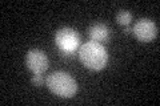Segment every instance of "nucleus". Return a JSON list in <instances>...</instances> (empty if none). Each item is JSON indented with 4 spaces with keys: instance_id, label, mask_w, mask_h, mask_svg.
<instances>
[{
    "instance_id": "nucleus-1",
    "label": "nucleus",
    "mask_w": 160,
    "mask_h": 106,
    "mask_svg": "<svg viewBox=\"0 0 160 106\" xmlns=\"http://www.w3.org/2000/svg\"><path fill=\"white\" fill-rule=\"evenodd\" d=\"M79 58L88 69L102 70L108 62V53L102 43L88 41L79 48Z\"/></svg>"
},
{
    "instance_id": "nucleus-2",
    "label": "nucleus",
    "mask_w": 160,
    "mask_h": 106,
    "mask_svg": "<svg viewBox=\"0 0 160 106\" xmlns=\"http://www.w3.org/2000/svg\"><path fill=\"white\" fill-rule=\"evenodd\" d=\"M46 84L52 93L63 98L73 97L78 90V84L75 78L69 73L62 72V70H56L49 74L46 80Z\"/></svg>"
},
{
    "instance_id": "nucleus-3",
    "label": "nucleus",
    "mask_w": 160,
    "mask_h": 106,
    "mask_svg": "<svg viewBox=\"0 0 160 106\" xmlns=\"http://www.w3.org/2000/svg\"><path fill=\"white\" fill-rule=\"evenodd\" d=\"M55 43L64 54H72L80 48V36L72 28H60L55 35Z\"/></svg>"
},
{
    "instance_id": "nucleus-4",
    "label": "nucleus",
    "mask_w": 160,
    "mask_h": 106,
    "mask_svg": "<svg viewBox=\"0 0 160 106\" xmlns=\"http://www.w3.org/2000/svg\"><path fill=\"white\" fill-rule=\"evenodd\" d=\"M135 37L143 43H149L158 36V27L155 21L149 19H140L132 27Z\"/></svg>"
},
{
    "instance_id": "nucleus-5",
    "label": "nucleus",
    "mask_w": 160,
    "mask_h": 106,
    "mask_svg": "<svg viewBox=\"0 0 160 106\" xmlns=\"http://www.w3.org/2000/svg\"><path fill=\"white\" fill-rule=\"evenodd\" d=\"M26 65L33 73H44L48 69V57L40 49H31L26 56Z\"/></svg>"
},
{
    "instance_id": "nucleus-6",
    "label": "nucleus",
    "mask_w": 160,
    "mask_h": 106,
    "mask_svg": "<svg viewBox=\"0 0 160 106\" xmlns=\"http://www.w3.org/2000/svg\"><path fill=\"white\" fill-rule=\"evenodd\" d=\"M88 36L91 37L92 41H96V43L107 41L109 39V29L107 25L103 23L93 24L88 28Z\"/></svg>"
},
{
    "instance_id": "nucleus-7",
    "label": "nucleus",
    "mask_w": 160,
    "mask_h": 106,
    "mask_svg": "<svg viewBox=\"0 0 160 106\" xmlns=\"http://www.w3.org/2000/svg\"><path fill=\"white\" fill-rule=\"evenodd\" d=\"M131 20H132V13L129 12V11H126V9H122V11H119L118 15H116V21L120 25H124V27L129 25Z\"/></svg>"
},
{
    "instance_id": "nucleus-8",
    "label": "nucleus",
    "mask_w": 160,
    "mask_h": 106,
    "mask_svg": "<svg viewBox=\"0 0 160 106\" xmlns=\"http://www.w3.org/2000/svg\"><path fill=\"white\" fill-rule=\"evenodd\" d=\"M32 84L36 85V86H42L44 84V78L42 73H33V77H32Z\"/></svg>"
},
{
    "instance_id": "nucleus-9",
    "label": "nucleus",
    "mask_w": 160,
    "mask_h": 106,
    "mask_svg": "<svg viewBox=\"0 0 160 106\" xmlns=\"http://www.w3.org/2000/svg\"><path fill=\"white\" fill-rule=\"evenodd\" d=\"M131 32H132V28L129 27V25H127L126 27V33H131Z\"/></svg>"
}]
</instances>
